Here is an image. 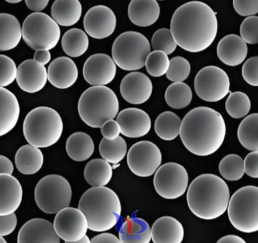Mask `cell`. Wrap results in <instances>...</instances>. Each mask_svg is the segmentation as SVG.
<instances>
[{"label":"cell","mask_w":258,"mask_h":243,"mask_svg":"<svg viewBox=\"0 0 258 243\" xmlns=\"http://www.w3.org/2000/svg\"><path fill=\"white\" fill-rule=\"evenodd\" d=\"M218 30L216 13L210 6L199 1L177 8L170 29L177 45L192 53L207 49L215 41Z\"/></svg>","instance_id":"6da1fadb"},{"label":"cell","mask_w":258,"mask_h":243,"mask_svg":"<svg viewBox=\"0 0 258 243\" xmlns=\"http://www.w3.org/2000/svg\"><path fill=\"white\" fill-rule=\"evenodd\" d=\"M225 136L226 124L222 115L210 107H196L182 120L180 139L187 150L197 156L216 153Z\"/></svg>","instance_id":"7a4b0ae2"},{"label":"cell","mask_w":258,"mask_h":243,"mask_svg":"<svg viewBox=\"0 0 258 243\" xmlns=\"http://www.w3.org/2000/svg\"><path fill=\"white\" fill-rule=\"evenodd\" d=\"M230 200L228 185L213 174H203L196 177L186 193L189 210L199 218L207 221L224 215Z\"/></svg>","instance_id":"3957f363"},{"label":"cell","mask_w":258,"mask_h":243,"mask_svg":"<svg viewBox=\"0 0 258 243\" xmlns=\"http://www.w3.org/2000/svg\"><path fill=\"white\" fill-rule=\"evenodd\" d=\"M78 209L86 216L89 230L98 233L113 228L122 213L119 197L107 187L86 191L80 198Z\"/></svg>","instance_id":"277c9868"},{"label":"cell","mask_w":258,"mask_h":243,"mask_svg":"<svg viewBox=\"0 0 258 243\" xmlns=\"http://www.w3.org/2000/svg\"><path fill=\"white\" fill-rule=\"evenodd\" d=\"M119 103L115 92L107 86H92L79 100L78 112L89 127L101 128L106 122L117 116Z\"/></svg>","instance_id":"5b68a950"},{"label":"cell","mask_w":258,"mask_h":243,"mask_svg":"<svg viewBox=\"0 0 258 243\" xmlns=\"http://www.w3.org/2000/svg\"><path fill=\"white\" fill-rule=\"evenodd\" d=\"M63 130L61 116L54 109L39 107L32 110L24 119L23 132L30 145L47 148L60 140Z\"/></svg>","instance_id":"8992f818"},{"label":"cell","mask_w":258,"mask_h":243,"mask_svg":"<svg viewBox=\"0 0 258 243\" xmlns=\"http://www.w3.org/2000/svg\"><path fill=\"white\" fill-rule=\"evenodd\" d=\"M150 50L151 45L145 36L138 32H124L113 42L112 58L123 71H138L145 66Z\"/></svg>","instance_id":"52a82bcc"},{"label":"cell","mask_w":258,"mask_h":243,"mask_svg":"<svg viewBox=\"0 0 258 243\" xmlns=\"http://www.w3.org/2000/svg\"><path fill=\"white\" fill-rule=\"evenodd\" d=\"M228 218L232 225L245 233L258 231V187L245 186L236 191L229 202Z\"/></svg>","instance_id":"ba28073f"},{"label":"cell","mask_w":258,"mask_h":243,"mask_svg":"<svg viewBox=\"0 0 258 243\" xmlns=\"http://www.w3.org/2000/svg\"><path fill=\"white\" fill-rule=\"evenodd\" d=\"M34 197L41 211L53 215L69 207L72 199V188L64 177L58 174H49L38 182Z\"/></svg>","instance_id":"9c48e42d"},{"label":"cell","mask_w":258,"mask_h":243,"mask_svg":"<svg viewBox=\"0 0 258 243\" xmlns=\"http://www.w3.org/2000/svg\"><path fill=\"white\" fill-rule=\"evenodd\" d=\"M22 38L32 49L49 51L60 40V27L47 14L34 12L29 15L23 23Z\"/></svg>","instance_id":"30bf717a"},{"label":"cell","mask_w":258,"mask_h":243,"mask_svg":"<svg viewBox=\"0 0 258 243\" xmlns=\"http://www.w3.org/2000/svg\"><path fill=\"white\" fill-rule=\"evenodd\" d=\"M230 81L227 73L216 66H208L199 71L194 88L199 98L207 102H218L230 92Z\"/></svg>","instance_id":"8fae6325"},{"label":"cell","mask_w":258,"mask_h":243,"mask_svg":"<svg viewBox=\"0 0 258 243\" xmlns=\"http://www.w3.org/2000/svg\"><path fill=\"white\" fill-rule=\"evenodd\" d=\"M189 183L187 171L183 165L168 162L155 173L153 185L156 193L166 200H175L186 192Z\"/></svg>","instance_id":"7c38bea8"},{"label":"cell","mask_w":258,"mask_h":243,"mask_svg":"<svg viewBox=\"0 0 258 243\" xmlns=\"http://www.w3.org/2000/svg\"><path fill=\"white\" fill-rule=\"evenodd\" d=\"M162 153L151 141H142L132 146L127 154L129 169L138 177H148L156 173L162 164Z\"/></svg>","instance_id":"4fadbf2b"},{"label":"cell","mask_w":258,"mask_h":243,"mask_svg":"<svg viewBox=\"0 0 258 243\" xmlns=\"http://www.w3.org/2000/svg\"><path fill=\"white\" fill-rule=\"evenodd\" d=\"M54 230L65 242H75L86 236L89 225L84 214L79 209L68 207L60 211L54 218Z\"/></svg>","instance_id":"5bb4252c"},{"label":"cell","mask_w":258,"mask_h":243,"mask_svg":"<svg viewBox=\"0 0 258 243\" xmlns=\"http://www.w3.org/2000/svg\"><path fill=\"white\" fill-rule=\"evenodd\" d=\"M85 30L91 37L103 39L113 34L116 27L114 12L105 6L91 8L84 17Z\"/></svg>","instance_id":"9a60e30c"},{"label":"cell","mask_w":258,"mask_h":243,"mask_svg":"<svg viewBox=\"0 0 258 243\" xmlns=\"http://www.w3.org/2000/svg\"><path fill=\"white\" fill-rule=\"evenodd\" d=\"M116 74V65L108 54H95L90 56L83 66V77L93 86L110 84Z\"/></svg>","instance_id":"2e32d148"},{"label":"cell","mask_w":258,"mask_h":243,"mask_svg":"<svg viewBox=\"0 0 258 243\" xmlns=\"http://www.w3.org/2000/svg\"><path fill=\"white\" fill-rule=\"evenodd\" d=\"M16 81L21 90L27 93H36L46 85L48 71L43 65L29 59L18 67Z\"/></svg>","instance_id":"e0dca14e"},{"label":"cell","mask_w":258,"mask_h":243,"mask_svg":"<svg viewBox=\"0 0 258 243\" xmlns=\"http://www.w3.org/2000/svg\"><path fill=\"white\" fill-rule=\"evenodd\" d=\"M152 92L151 80L143 73H130L121 82V95L129 104H144L150 99Z\"/></svg>","instance_id":"ac0fdd59"},{"label":"cell","mask_w":258,"mask_h":243,"mask_svg":"<svg viewBox=\"0 0 258 243\" xmlns=\"http://www.w3.org/2000/svg\"><path fill=\"white\" fill-rule=\"evenodd\" d=\"M116 121L120 127L121 134L130 138L145 136L151 129L150 116L138 108H126L119 112Z\"/></svg>","instance_id":"d6986e66"},{"label":"cell","mask_w":258,"mask_h":243,"mask_svg":"<svg viewBox=\"0 0 258 243\" xmlns=\"http://www.w3.org/2000/svg\"><path fill=\"white\" fill-rule=\"evenodd\" d=\"M18 243H60V238L50 221L34 218L22 226L18 233Z\"/></svg>","instance_id":"ffe728a7"},{"label":"cell","mask_w":258,"mask_h":243,"mask_svg":"<svg viewBox=\"0 0 258 243\" xmlns=\"http://www.w3.org/2000/svg\"><path fill=\"white\" fill-rule=\"evenodd\" d=\"M78 68L75 62L68 57L54 59L48 68V80L54 87L69 89L78 79Z\"/></svg>","instance_id":"44dd1931"},{"label":"cell","mask_w":258,"mask_h":243,"mask_svg":"<svg viewBox=\"0 0 258 243\" xmlns=\"http://www.w3.org/2000/svg\"><path fill=\"white\" fill-rule=\"evenodd\" d=\"M22 197V187L16 177L0 174V216L15 213L21 205Z\"/></svg>","instance_id":"7402d4cb"},{"label":"cell","mask_w":258,"mask_h":243,"mask_svg":"<svg viewBox=\"0 0 258 243\" xmlns=\"http://www.w3.org/2000/svg\"><path fill=\"white\" fill-rule=\"evenodd\" d=\"M217 54L220 60L227 66H239L246 58L248 46L241 36L227 35L218 42Z\"/></svg>","instance_id":"603a6c76"},{"label":"cell","mask_w":258,"mask_h":243,"mask_svg":"<svg viewBox=\"0 0 258 243\" xmlns=\"http://www.w3.org/2000/svg\"><path fill=\"white\" fill-rule=\"evenodd\" d=\"M153 243H181L184 229L180 221L170 216L161 217L151 227Z\"/></svg>","instance_id":"cb8c5ba5"},{"label":"cell","mask_w":258,"mask_h":243,"mask_svg":"<svg viewBox=\"0 0 258 243\" xmlns=\"http://www.w3.org/2000/svg\"><path fill=\"white\" fill-rule=\"evenodd\" d=\"M128 15L135 25L150 27L159 19L160 7L156 0H132L128 6Z\"/></svg>","instance_id":"d4e9b609"},{"label":"cell","mask_w":258,"mask_h":243,"mask_svg":"<svg viewBox=\"0 0 258 243\" xmlns=\"http://www.w3.org/2000/svg\"><path fill=\"white\" fill-rule=\"evenodd\" d=\"M20 105L10 91L0 87V137L10 132L18 123Z\"/></svg>","instance_id":"484cf974"},{"label":"cell","mask_w":258,"mask_h":243,"mask_svg":"<svg viewBox=\"0 0 258 243\" xmlns=\"http://www.w3.org/2000/svg\"><path fill=\"white\" fill-rule=\"evenodd\" d=\"M22 38V27L16 17L0 13V51H10L18 46Z\"/></svg>","instance_id":"4316f807"},{"label":"cell","mask_w":258,"mask_h":243,"mask_svg":"<svg viewBox=\"0 0 258 243\" xmlns=\"http://www.w3.org/2000/svg\"><path fill=\"white\" fill-rule=\"evenodd\" d=\"M82 12L83 7L79 0H56L51 9L52 19L63 27L75 25L81 18Z\"/></svg>","instance_id":"83f0119b"},{"label":"cell","mask_w":258,"mask_h":243,"mask_svg":"<svg viewBox=\"0 0 258 243\" xmlns=\"http://www.w3.org/2000/svg\"><path fill=\"white\" fill-rule=\"evenodd\" d=\"M119 239L121 243H150L151 227L145 220L128 218L119 229Z\"/></svg>","instance_id":"f1b7e54d"},{"label":"cell","mask_w":258,"mask_h":243,"mask_svg":"<svg viewBox=\"0 0 258 243\" xmlns=\"http://www.w3.org/2000/svg\"><path fill=\"white\" fill-rule=\"evenodd\" d=\"M15 165L21 174H34L42 168L44 156L40 149L27 144L23 146L15 154Z\"/></svg>","instance_id":"f546056e"},{"label":"cell","mask_w":258,"mask_h":243,"mask_svg":"<svg viewBox=\"0 0 258 243\" xmlns=\"http://www.w3.org/2000/svg\"><path fill=\"white\" fill-rule=\"evenodd\" d=\"M66 150L68 156L76 162H84L95 151L93 140L88 134L78 132L72 134L67 140Z\"/></svg>","instance_id":"4dcf8cb0"},{"label":"cell","mask_w":258,"mask_h":243,"mask_svg":"<svg viewBox=\"0 0 258 243\" xmlns=\"http://www.w3.org/2000/svg\"><path fill=\"white\" fill-rule=\"evenodd\" d=\"M84 177L92 188L106 187L113 177V168L104 159H92L85 167Z\"/></svg>","instance_id":"1f68e13d"},{"label":"cell","mask_w":258,"mask_h":243,"mask_svg":"<svg viewBox=\"0 0 258 243\" xmlns=\"http://www.w3.org/2000/svg\"><path fill=\"white\" fill-rule=\"evenodd\" d=\"M89 39L86 32L78 28L68 30L61 39V46L67 55L78 57L89 48Z\"/></svg>","instance_id":"d6a6232c"},{"label":"cell","mask_w":258,"mask_h":243,"mask_svg":"<svg viewBox=\"0 0 258 243\" xmlns=\"http://www.w3.org/2000/svg\"><path fill=\"white\" fill-rule=\"evenodd\" d=\"M181 123L180 118L173 112H163L156 118L155 132L161 139L173 141L180 135Z\"/></svg>","instance_id":"836d02e7"},{"label":"cell","mask_w":258,"mask_h":243,"mask_svg":"<svg viewBox=\"0 0 258 243\" xmlns=\"http://www.w3.org/2000/svg\"><path fill=\"white\" fill-rule=\"evenodd\" d=\"M238 138L242 147L258 151V113L247 116L238 128Z\"/></svg>","instance_id":"e575fe53"},{"label":"cell","mask_w":258,"mask_h":243,"mask_svg":"<svg viewBox=\"0 0 258 243\" xmlns=\"http://www.w3.org/2000/svg\"><path fill=\"white\" fill-rule=\"evenodd\" d=\"M165 99L170 107L180 110L188 107L192 101V90L186 83H174L167 88Z\"/></svg>","instance_id":"d590c367"},{"label":"cell","mask_w":258,"mask_h":243,"mask_svg":"<svg viewBox=\"0 0 258 243\" xmlns=\"http://www.w3.org/2000/svg\"><path fill=\"white\" fill-rule=\"evenodd\" d=\"M99 152L103 159L109 163L118 164L126 156L127 144L120 136L113 141L103 138L100 143Z\"/></svg>","instance_id":"8d00e7d4"},{"label":"cell","mask_w":258,"mask_h":243,"mask_svg":"<svg viewBox=\"0 0 258 243\" xmlns=\"http://www.w3.org/2000/svg\"><path fill=\"white\" fill-rule=\"evenodd\" d=\"M219 171L225 180L230 181L240 180L245 174L244 160L239 155H227L220 162Z\"/></svg>","instance_id":"74e56055"},{"label":"cell","mask_w":258,"mask_h":243,"mask_svg":"<svg viewBox=\"0 0 258 243\" xmlns=\"http://www.w3.org/2000/svg\"><path fill=\"white\" fill-rule=\"evenodd\" d=\"M251 107L250 98L242 92H232L226 101V110L233 119H241L246 116Z\"/></svg>","instance_id":"f35d334b"},{"label":"cell","mask_w":258,"mask_h":243,"mask_svg":"<svg viewBox=\"0 0 258 243\" xmlns=\"http://www.w3.org/2000/svg\"><path fill=\"white\" fill-rule=\"evenodd\" d=\"M169 65L168 56L160 51L150 52L145 62L147 73L153 77H160L166 74Z\"/></svg>","instance_id":"ab89813d"},{"label":"cell","mask_w":258,"mask_h":243,"mask_svg":"<svg viewBox=\"0 0 258 243\" xmlns=\"http://www.w3.org/2000/svg\"><path fill=\"white\" fill-rule=\"evenodd\" d=\"M150 45L154 51H162L167 55L172 54L177 46L171 30L167 28L159 29L155 32Z\"/></svg>","instance_id":"60d3db41"},{"label":"cell","mask_w":258,"mask_h":243,"mask_svg":"<svg viewBox=\"0 0 258 243\" xmlns=\"http://www.w3.org/2000/svg\"><path fill=\"white\" fill-rule=\"evenodd\" d=\"M189 62L183 57H174L170 60L169 68L167 71L166 77L174 83H183L190 74Z\"/></svg>","instance_id":"b9f144b4"},{"label":"cell","mask_w":258,"mask_h":243,"mask_svg":"<svg viewBox=\"0 0 258 243\" xmlns=\"http://www.w3.org/2000/svg\"><path fill=\"white\" fill-rule=\"evenodd\" d=\"M18 68L11 57L0 54V87L10 86L16 80Z\"/></svg>","instance_id":"7bdbcfd3"},{"label":"cell","mask_w":258,"mask_h":243,"mask_svg":"<svg viewBox=\"0 0 258 243\" xmlns=\"http://www.w3.org/2000/svg\"><path fill=\"white\" fill-rule=\"evenodd\" d=\"M241 38L245 43L250 45L258 44V17H248L240 26Z\"/></svg>","instance_id":"ee69618b"},{"label":"cell","mask_w":258,"mask_h":243,"mask_svg":"<svg viewBox=\"0 0 258 243\" xmlns=\"http://www.w3.org/2000/svg\"><path fill=\"white\" fill-rule=\"evenodd\" d=\"M242 77L250 86L258 87V56L250 57L242 66Z\"/></svg>","instance_id":"f6af8a7d"},{"label":"cell","mask_w":258,"mask_h":243,"mask_svg":"<svg viewBox=\"0 0 258 243\" xmlns=\"http://www.w3.org/2000/svg\"><path fill=\"white\" fill-rule=\"evenodd\" d=\"M235 11L241 16H255L258 13V0L255 1H239L234 0L233 3Z\"/></svg>","instance_id":"bcb514c9"},{"label":"cell","mask_w":258,"mask_h":243,"mask_svg":"<svg viewBox=\"0 0 258 243\" xmlns=\"http://www.w3.org/2000/svg\"><path fill=\"white\" fill-rule=\"evenodd\" d=\"M17 224L18 219L15 213L0 216V236H9L13 233L16 228Z\"/></svg>","instance_id":"7dc6e473"},{"label":"cell","mask_w":258,"mask_h":243,"mask_svg":"<svg viewBox=\"0 0 258 243\" xmlns=\"http://www.w3.org/2000/svg\"><path fill=\"white\" fill-rule=\"evenodd\" d=\"M101 134L105 139L113 141L119 138L121 131L119 123L114 119L106 122L101 127Z\"/></svg>","instance_id":"c3c4849f"},{"label":"cell","mask_w":258,"mask_h":243,"mask_svg":"<svg viewBox=\"0 0 258 243\" xmlns=\"http://www.w3.org/2000/svg\"><path fill=\"white\" fill-rule=\"evenodd\" d=\"M245 173L252 178H258V151H253L245 156Z\"/></svg>","instance_id":"681fc988"},{"label":"cell","mask_w":258,"mask_h":243,"mask_svg":"<svg viewBox=\"0 0 258 243\" xmlns=\"http://www.w3.org/2000/svg\"><path fill=\"white\" fill-rule=\"evenodd\" d=\"M91 243H121L119 238L109 233H103L92 238Z\"/></svg>","instance_id":"f907efd6"},{"label":"cell","mask_w":258,"mask_h":243,"mask_svg":"<svg viewBox=\"0 0 258 243\" xmlns=\"http://www.w3.org/2000/svg\"><path fill=\"white\" fill-rule=\"evenodd\" d=\"M14 171V165L9 158L0 155V174L12 175Z\"/></svg>","instance_id":"816d5d0a"},{"label":"cell","mask_w":258,"mask_h":243,"mask_svg":"<svg viewBox=\"0 0 258 243\" xmlns=\"http://www.w3.org/2000/svg\"><path fill=\"white\" fill-rule=\"evenodd\" d=\"M26 6L30 10L36 12H41L47 7L49 1L48 0H40V1H33V0H27L25 1Z\"/></svg>","instance_id":"f5cc1de1"},{"label":"cell","mask_w":258,"mask_h":243,"mask_svg":"<svg viewBox=\"0 0 258 243\" xmlns=\"http://www.w3.org/2000/svg\"><path fill=\"white\" fill-rule=\"evenodd\" d=\"M51 53L47 50H38V51H36L34 56H33V60H36L38 63L41 64L43 66L48 65L51 60Z\"/></svg>","instance_id":"db71d44e"},{"label":"cell","mask_w":258,"mask_h":243,"mask_svg":"<svg viewBox=\"0 0 258 243\" xmlns=\"http://www.w3.org/2000/svg\"><path fill=\"white\" fill-rule=\"evenodd\" d=\"M217 243H247L240 236L236 235H227L223 236Z\"/></svg>","instance_id":"11a10c76"},{"label":"cell","mask_w":258,"mask_h":243,"mask_svg":"<svg viewBox=\"0 0 258 243\" xmlns=\"http://www.w3.org/2000/svg\"><path fill=\"white\" fill-rule=\"evenodd\" d=\"M65 243H91L90 239H89V236H86L83 238V239H80V241H77V242H65Z\"/></svg>","instance_id":"9f6ffc18"},{"label":"cell","mask_w":258,"mask_h":243,"mask_svg":"<svg viewBox=\"0 0 258 243\" xmlns=\"http://www.w3.org/2000/svg\"><path fill=\"white\" fill-rule=\"evenodd\" d=\"M6 2L9 3H12V4H15V3H19L21 1V0H11V1H9V0H8V1Z\"/></svg>","instance_id":"6f0895ef"},{"label":"cell","mask_w":258,"mask_h":243,"mask_svg":"<svg viewBox=\"0 0 258 243\" xmlns=\"http://www.w3.org/2000/svg\"><path fill=\"white\" fill-rule=\"evenodd\" d=\"M0 243H8L6 242V239L3 237V236H0Z\"/></svg>","instance_id":"680465c9"}]
</instances>
